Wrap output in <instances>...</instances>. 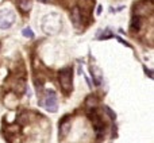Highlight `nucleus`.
<instances>
[{
	"instance_id": "2eb2a0df",
	"label": "nucleus",
	"mask_w": 154,
	"mask_h": 143,
	"mask_svg": "<svg viewBox=\"0 0 154 143\" xmlns=\"http://www.w3.org/2000/svg\"><path fill=\"white\" fill-rule=\"evenodd\" d=\"M38 2H41V3H49L50 0H38Z\"/></svg>"
},
{
	"instance_id": "f257e3e1",
	"label": "nucleus",
	"mask_w": 154,
	"mask_h": 143,
	"mask_svg": "<svg viewBox=\"0 0 154 143\" xmlns=\"http://www.w3.org/2000/svg\"><path fill=\"white\" fill-rule=\"evenodd\" d=\"M41 27H42L43 32H46V34H49V35L57 34V32H60V30H61V27H62L61 16H60L58 14H54V12L48 14V15L42 19Z\"/></svg>"
},
{
	"instance_id": "ddd939ff",
	"label": "nucleus",
	"mask_w": 154,
	"mask_h": 143,
	"mask_svg": "<svg viewBox=\"0 0 154 143\" xmlns=\"http://www.w3.org/2000/svg\"><path fill=\"white\" fill-rule=\"evenodd\" d=\"M118 41H119V42H120V43H122V45L127 46V47H131V45H130V43H127V42H126V41H123V39H122V38H119V37H118Z\"/></svg>"
},
{
	"instance_id": "7ed1b4c3",
	"label": "nucleus",
	"mask_w": 154,
	"mask_h": 143,
	"mask_svg": "<svg viewBox=\"0 0 154 143\" xmlns=\"http://www.w3.org/2000/svg\"><path fill=\"white\" fill-rule=\"evenodd\" d=\"M15 22V14L11 10H0V29H10Z\"/></svg>"
},
{
	"instance_id": "f8f14e48",
	"label": "nucleus",
	"mask_w": 154,
	"mask_h": 143,
	"mask_svg": "<svg viewBox=\"0 0 154 143\" xmlns=\"http://www.w3.org/2000/svg\"><path fill=\"white\" fill-rule=\"evenodd\" d=\"M103 109H104V112H106V114H107V115H108V116H109V117H111V119H112V120H114V119H116V115H115V112H114V111H112V109H111V108H109V107H107V105H106V107H104V108H103Z\"/></svg>"
},
{
	"instance_id": "423d86ee",
	"label": "nucleus",
	"mask_w": 154,
	"mask_h": 143,
	"mask_svg": "<svg viewBox=\"0 0 154 143\" xmlns=\"http://www.w3.org/2000/svg\"><path fill=\"white\" fill-rule=\"evenodd\" d=\"M91 73H92L93 77V81H95L96 85H100L101 84V72L96 68H91Z\"/></svg>"
},
{
	"instance_id": "20e7f679",
	"label": "nucleus",
	"mask_w": 154,
	"mask_h": 143,
	"mask_svg": "<svg viewBox=\"0 0 154 143\" xmlns=\"http://www.w3.org/2000/svg\"><path fill=\"white\" fill-rule=\"evenodd\" d=\"M60 84L65 90L72 89V70L69 68H65L60 72Z\"/></svg>"
},
{
	"instance_id": "9d476101",
	"label": "nucleus",
	"mask_w": 154,
	"mask_h": 143,
	"mask_svg": "<svg viewBox=\"0 0 154 143\" xmlns=\"http://www.w3.org/2000/svg\"><path fill=\"white\" fill-rule=\"evenodd\" d=\"M85 105H87V108H95L96 105H97V99L95 97V96H89V97L87 99V101H85Z\"/></svg>"
},
{
	"instance_id": "9b49d317",
	"label": "nucleus",
	"mask_w": 154,
	"mask_h": 143,
	"mask_svg": "<svg viewBox=\"0 0 154 143\" xmlns=\"http://www.w3.org/2000/svg\"><path fill=\"white\" fill-rule=\"evenodd\" d=\"M22 35H23L24 38H29V39L34 38V32H32V30L30 29V27H26V29L22 30Z\"/></svg>"
},
{
	"instance_id": "39448f33",
	"label": "nucleus",
	"mask_w": 154,
	"mask_h": 143,
	"mask_svg": "<svg viewBox=\"0 0 154 143\" xmlns=\"http://www.w3.org/2000/svg\"><path fill=\"white\" fill-rule=\"evenodd\" d=\"M70 19H72L73 24L77 27L80 26V23L82 22V16H81V11H80L79 7H75L72 10V14H70Z\"/></svg>"
},
{
	"instance_id": "0eeeda50",
	"label": "nucleus",
	"mask_w": 154,
	"mask_h": 143,
	"mask_svg": "<svg viewBox=\"0 0 154 143\" xmlns=\"http://www.w3.org/2000/svg\"><path fill=\"white\" fill-rule=\"evenodd\" d=\"M70 128H72V123L70 122H64L61 124V131H60V134H61V136H66L68 134H69Z\"/></svg>"
},
{
	"instance_id": "f03ea898",
	"label": "nucleus",
	"mask_w": 154,
	"mask_h": 143,
	"mask_svg": "<svg viewBox=\"0 0 154 143\" xmlns=\"http://www.w3.org/2000/svg\"><path fill=\"white\" fill-rule=\"evenodd\" d=\"M39 105L48 109L49 112H57L58 109V103H57V96L54 92H48L46 96L39 101Z\"/></svg>"
},
{
	"instance_id": "4468645a",
	"label": "nucleus",
	"mask_w": 154,
	"mask_h": 143,
	"mask_svg": "<svg viewBox=\"0 0 154 143\" xmlns=\"http://www.w3.org/2000/svg\"><path fill=\"white\" fill-rule=\"evenodd\" d=\"M97 14H101V5H99L97 7Z\"/></svg>"
},
{
	"instance_id": "6e6552de",
	"label": "nucleus",
	"mask_w": 154,
	"mask_h": 143,
	"mask_svg": "<svg viewBox=\"0 0 154 143\" xmlns=\"http://www.w3.org/2000/svg\"><path fill=\"white\" fill-rule=\"evenodd\" d=\"M19 8L23 12H29L31 10V0H20L19 2Z\"/></svg>"
},
{
	"instance_id": "1a4fd4ad",
	"label": "nucleus",
	"mask_w": 154,
	"mask_h": 143,
	"mask_svg": "<svg viewBox=\"0 0 154 143\" xmlns=\"http://www.w3.org/2000/svg\"><path fill=\"white\" fill-rule=\"evenodd\" d=\"M141 29V18L139 16H134L131 20V30L133 31H138Z\"/></svg>"
}]
</instances>
